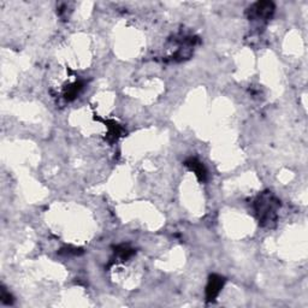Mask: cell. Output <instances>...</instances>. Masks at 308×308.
Returning a JSON list of instances; mask_svg holds the SVG:
<instances>
[{"label":"cell","mask_w":308,"mask_h":308,"mask_svg":"<svg viewBox=\"0 0 308 308\" xmlns=\"http://www.w3.org/2000/svg\"><path fill=\"white\" fill-rule=\"evenodd\" d=\"M279 207V201L271 194H263L258 199L255 204V210H257L259 220L264 225H270L272 222H275L277 217V211Z\"/></svg>","instance_id":"obj_1"},{"label":"cell","mask_w":308,"mask_h":308,"mask_svg":"<svg viewBox=\"0 0 308 308\" xmlns=\"http://www.w3.org/2000/svg\"><path fill=\"white\" fill-rule=\"evenodd\" d=\"M275 6L270 2H259L250 9V18L253 21H266L272 16Z\"/></svg>","instance_id":"obj_2"},{"label":"cell","mask_w":308,"mask_h":308,"mask_svg":"<svg viewBox=\"0 0 308 308\" xmlns=\"http://www.w3.org/2000/svg\"><path fill=\"white\" fill-rule=\"evenodd\" d=\"M223 283H224L223 278H220V277L213 276L212 278H211L210 284H208V287H207V295H208V297L212 298V297L216 296L218 292H219V289L223 287Z\"/></svg>","instance_id":"obj_3"},{"label":"cell","mask_w":308,"mask_h":308,"mask_svg":"<svg viewBox=\"0 0 308 308\" xmlns=\"http://www.w3.org/2000/svg\"><path fill=\"white\" fill-rule=\"evenodd\" d=\"M188 166L192 167V170L194 171L197 175L200 177L201 179L205 178V176H206V171H205L204 166H202V164L200 163V161H198L197 159H189L188 161L186 163Z\"/></svg>","instance_id":"obj_4"}]
</instances>
